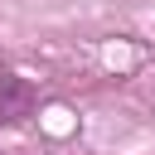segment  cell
Segmentation results:
<instances>
[{
	"instance_id": "6da1fadb",
	"label": "cell",
	"mask_w": 155,
	"mask_h": 155,
	"mask_svg": "<svg viewBox=\"0 0 155 155\" xmlns=\"http://www.w3.org/2000/svg\"><path fill=\"white\" fill-rule=\"evenodd\" d=\"M29 111V87L15 73H0V121H19Z\"/></svg>"
}]
</instances>
